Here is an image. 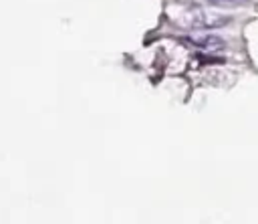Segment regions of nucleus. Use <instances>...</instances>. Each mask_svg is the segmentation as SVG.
I'll return each instance as SVG.
<instances>
[{
	"instance_id": "nucleus-2",
	"label": "nucleus",
	"mask_w": 258,
	"mask_h": 224,
	"mask_svg": "<svg viewBox=\"0 0 258 224\" xmlns=\"http://www.w3.org/2000/svg\"><path fill=\"white\" fill-rule=\"evenodd\" d=\"M212 6H220V8H240L244 4H248L250 0H208Z\"/></svg>"
},
{
	"instance_id": "nucleus-1",
	"label": "nucleus",
	"mask_w": 258,
	"mask_h": 224,
	"mask_svg": "<svg viewBox=\"0 0 258 224\" xmlns=\"http://www.w3.org/2000/svg\"><path fill=\"white\" fill-rule=\"evenodd\" d=\"M191 42L202 46V48H222L224 46V42L220 38H216V36H204V38H196Z\"/></svg>"
}]
</instances>
